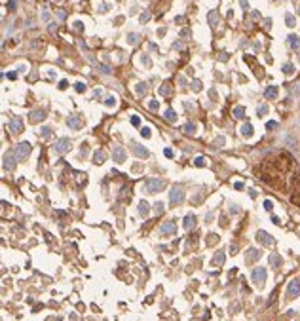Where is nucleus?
I'll return each instance as SVG.
<instances>
[{"mask_svg":"<svg viewBox=\"0 0 300 321\" xmlns=\"http://www.w3.org/2000/svg\"><path fill=\"white\" fill-rule=\"evenodd\" d=\"M6 8H10V10H13V8H15V0H10V2L6 4Z\"/></svg>","mask_w":300,"mask_h":321,"instance_id":"nucleus-43","label":"nucleus"},{"mask_svg":"<svg viewBox=\"0 0 300 321\" xmlns=\"http://www.w3.org/2000/svg\"><path fill=\"white\" fill-rule=\"evenodd\" d=\"M298 13H300V10H298Z\"/></svg>","mask_w":300,"mask_h":321,"instance_id":"nucleus-48","label":"nucleus"},{"mask_svg":"<svg viewBox=\"0 0 300 321\" xmlns=\"http://www.w3.org/2000/svg\"><path fill=\"white\" fill-rule=\"evenodd\" d=\"M266 127H268V129H274V127H277V122H268Z\"/></svg>","mask_w":300,"mask_h":321,"instance_id":"nucleus-41","label":"nucleus"},{"mask_svg":"<svg viewBox=\"0 0 300 321\" xmlns=\"http://www.w3.org/2000/svg\"><path fill=\"white\" fill-rule=\"evenodd\" d=\"M196 165L203 167V165H205V158H201V156H199V158H196Z\"/></svg>","mask_w":300,"mask_h":321,"instance_id":"nucleus-32","label":"nucleus"},{"mask_svg":"<svg viewBox=\"0 0 300 321\" xmlns=\"http://www.w3.org/2000/svg\"><path fill=\"white\" fill-rule=\"evenodd\" d=\"M224 260H226V255H224V251H218L217 255L213 256V266H218V264H224Z\"/></svg>","mask_w":300,"mask_h":321,"instance_id":"nucleus-16","label":"nucleus"},{"mask_svg":"<svg viewBox=\"0 0 300 321\" xmlns=\"http://www.w3.org/2000/svg\"><path fill=\"white\" fill-rule=\"evenodd\" d=\"M105 160H106V152H105V150H97V152L93 154V162H95V163H103Z\"/></svg>","mask_w":300,"mask_h":321,"instance_id":"nucleus-18","label":"nucleus"},{"mask_svg":"<svg viewBox=\"0 0 300 321\" xmlns=\"http://www.w3.org/2000/svg\"><path fill=\"white\" fill-rule=\"evenodd\" d=\"M127 40H129L131 44H135V42H137V34H129V36H127Z\"/></svg>","mask_w":300,"mask_h":321,"instance_id":"nucleus-39","label":"nucleus"},{"mask_svg":"<svg viewBox=\"0 0 300 321\" xmlns=\"http://www.w3.org/2000/svg\"><path fill=\"white\" fill-rule=\"evenodd\" d=\"M264 209H266V211H272V209H274V203H272L270 200H266V202H264Z\"/></svg>","mask_w":300,"mask_h":321,"instance_id":"nucleus-33","label":"nucleus"},{"mask_svg":"<svg viewBox=\"0 0 300 321\" xmlns=\"http://www.w3.org/2000/svg\"><path fill=\"white\" fill-rule=\"evenodd\" d=\"M169 202L173 203V205H181L182 202H184V190H182V186H173L169 192Z\"/></svg>","mask_w":300,"mask_h":321,"instance_id":"nucleus-3","label":"nucleus"},{"mask_svg":"<svg viewBox=\"0 0 300 321\" xmlns=\"http://www.w3.org/2000/svg\"><path fill=\"white\" fill-rule=\"evenodd\" d=\"M257 239H258V243H262V245H266V247H272L274 245V238H272L268 232H264V230H258L257 232Z\"/></svg>","mask_w":300,"mask_h":321,"instance_id":"nucleus-6","label":"nucleus"},{"mask_svg":"<svg viewBox=\"0 0 300 321\" xmlns=\"http://www.w3.org/2000/svg\"><path fill=\"white\" fill-rule=\"evenodd\" d=\"M194 226H196V217L194 215H186L184 217V228H186V230H192Z\"/></svg>","mask_w":300,"mask_h":321,"instance_id":"nucleus-17","label":"nucleus"},{"mask_svg":"<svg viewBox=\"0 0 300 321\" xmlns=\"http://www.w3.org/2000/svg\"><path fill=\"white\" fill-rule=\"evenodd\" d=\"M44 118H46V116H44V110H34L33 114H30V122H42Z\"/></svg>","mask_w":300,"mask_h":321,"instance_id":"nucleus-19","label":"nucleus"},{"mask_svg":"<svg viewBox=\"0 0 300 321\" xmlns=\"http://www.w3.org/2000/svg\"><path fill=\"white\" fill-rule=\"evenodd\" d=\"M10 131H11L13 135L21 133V131H23V120L17 118V116H15V118H11V120H10Z\"/></svg>","mask_w":300,"mask_h":321,"instance_id":"nucleus-10","label":"nucleus"},{"mask_svg":"<svg viewBox=\"0 0 300 321\" xmlns=\"http://www.w3.org/2000/svg\"><path fill=\"white\" fill-rule=\"evenodd\" d=\"M57 2H61V0H57Z\"/></svg>","mask_w":300,"mask_h":321,"instance_id":"nucleus-47","label":"nucleus"},{"mask_svg":"<svg viewBox=\"0 0 300 321\" xmlns=\"http://www.w3.org/2000/svg\"><path fill=\"white\" fill-rule=\"evenodd\" d=\"M139 213H141L143 217H146V215L150 213V207H148V203H146V202H141V203H139Z\"/></svg>","mask_w":300,"mask_h":321,"instance_id":"nucleus-23","label":"nucleus"},{"mask_svg":"<svg viewBox=\"0 0 300 321\" xmlns=\"http://www.w3.org/2000/svg\"><path fill=\"white\" fill-rule=\"evenodd\" d=\"M266 268H262V266H257V268H253L251 270V279H253V283H257L258 287H262L264 283H266Z\"/></svg>","mask_w":300,"mask_h":321,"instance_id":"nucleus-2","label":"nucleus"},{"mask_svg":"<svg viewBox=\"0 0 300 321\" xmlns=\"http://www.w3.org/2000/svg\"><path fill=\"white\" fill-rule=\"evenodd\" d=\"M105 103H106V107H112V105H116V99L114 97H106Z\"/></svg>","mask_w":300,"mask_h":321,"instance_id":"nucleus-36","label":"nucleus"},{"mask_svg":"<svg viewBox=\"0 0 300 321\" xmlns=\"http://www.w3.org/2000/svg\"><path fill=\"white\" fill-rule=\"evenodd\" d=\"M169 91H171L169 89V84H163V87L160 89V93H162V95H169Z\"/></svg>","mask_w":300,"mask_h":321,"instance_id":"nucleus-29","label":"nucleus"},{"mask_svg":"<svg viewBox=\"0 0 300 321\" xmlns=\"http://www.w3.org/2000/svg\"><path fill=\"white\" fill-rule=\"evenodd\" d=\"M15 152H8V154H4V169L11 171L15 167V158H13Z\"/></svg>","mask_w":300,"mask_h":321,"instance_id":"nucleus-11","label":"nucleus"},{"mask_svg":"<svg viewBox=\"0 0 300 321\" xmlns=\"http://www.w3.org/2000/svg\"><path fill=\"white\" fill-rule=\"evenodd\" d=\"M131 124H133V126H139V124H141V120H139L137 116H133V118H131Z\"/></svg>","mask_w":300,"mask_h":321,"instance_id":"nucleus-42","label":"nucleus"},{"mask_svg":"<svg viewBox=\"0 0 300 321\" xmlns=\"http://www.w3.org/2000/svg\"><path fill=\"white\" fill-rule=\"evenodd\" d=\"M175 118H177V114H175L171 108H169V110H165V120H167V122H175Z\"/></svg>","mask_w":300,"mask_h":321,"instance_id":"nucleus-25","label":"nucleus"},{"mask_svg":"<svg viewBox=\"0 0 300 321\" xmlns=\"http://www.w3.org/2000/svg\"><path fill=\"white\" fill-rule=\"evenodd\" d=\"M241 135L243 137H251V135H253V126H251V124H243L241 126Z\"/></svg>","mask_w":300,"mask_h":321,"instance_id":"nucleus-22","label":"nucleus"},{"mask_svg":"<svg viewBox=\"0 0 300 321\" xmlns=\"http://www.w3.org/2000/svg\"><path fill=\"white\" fill-rule=\"evenodd\" d=\"M268 112V107L266 105H262V107H258V116H264Z\"/></svg>","mask_w":300,"mask_h":321,"instance_id":"nucleus-35","label":"nucleus"},{"mask_svg":"<svg viewBox=\"0 0 300 321\" xmlns=\"http://www.w3.org/2000/svg\"><path fill=\"white\" fill-rule=\"evenodd\" d=\"M285 19H287V25H289V27H294V17H293V15L287 13V17H285Z\"/></svg>","mask_w":300,"mask_h":321,"instance_id":"nucleus-34","label":"nucleus"},{"mask_svg":"<svg viewBox=\"0 0 300 321\" xmlns=\"http://www.w3.org/2000/svg\"><path fill=\"white\" fill-rule=\"evenodd\" d=\"M283 72H285V74H293V72H294V67L291 65V63H287V65H283Z\"/></svg>","mask_w":300,"mask_h":321,"instance_id":"nucleus-27","label":"nucleus"},{"mask_svg":"<svg viewBox=\"0 0 300 321\" xmlns=\"http://www.w3.org/2000/svg\"><path fill=\"white\" fill-rule=\"evenodd\" d=\"M129 148H131V152H133V154L139 156V158H146V156H148V150H146L145 146H141V144H137L135 141L129 143Z\"/></svg>","mask_w":300,"mask_h":321,"instance_id":"nucleus-9","label":"nucleus"},{"mask_svg":"<svg viewBox=\"0 0 300 321\" xmlns=\"http://www.w3.org/2000/svg\"><path fill=\"white\" fill-rule=\"evenodd\" d=\"M298 295H300V279H293L289 283V287H287V296L289 298H296Z\"/></svg>","mask_w":300,"mask_h":321,"instance_id":"nucleus-7","label":"nucleus"},{"mask_svg":"<svg viewBox=\"0 0 300 321\" xmlns=\"http://www.w3.org/2000/svg\"><path fill=\"white\" fill-rule=\"evenodd\" d=\"M50 131H51L50 127H44V129L40 131V135H42V137H48V135H50Z\"/></svg>","mask_w":300,"mask_h":321,"instance_id":"nucleus-37","label":"nucleus"},{"mask_svg":"<svg viewBox=\"0 0 300 321\" xmlns=\"http://www.w3.org/2000/svg\"><path fill=\"white\" fill-rule=\"evenodd\" d=\"M30 154V144L29 143H19L17 146H15V158L21 162V160H27Z\"/></svg>","mask_w":300,"mask_h":321,"instance_id":"nucleus-4","label":"nucleus"},{"mask_svg":"<svg viewBox=\"0 0 300 321\" xmlns=\"http://www.w3.org/2000/svg\"><path fill=\"white\" fill-rule=\"evenodd\" d=\"M262 256V253L258 249H247V255H245V260L247 262H255V260H258Z\"/></svg>","mask_w":300,"mask_h":321,"instance_id":"nucleus-13","label":"nucleus"},{"mask_svg":"<svg viewBox=\"0 0 300 321\" xmlns=\"http://www.w3.org/2000/svg\"><path fill=\"white\" fill-rule=\"evenodd\" d=\"M289 46L293 48V50H298V48H300V38L294 36V34H291L289 36Z\"/></svg>","mask_w":300,"mask_h":321,"instance_id":"nucleus-21","label":"nucleus"},{"mask_svg":"<svg viewBox=\"0 0 300 321\" xmlns=\"http://www.w3.org/2000/svg\"><path fill=\"white\" fill-rule=\"evenodd\" d=\"M281 262H283V260H281V256H279V255H270L272 268H279V266H281Z\"/></svg>","mask_w":300,"mask_h":321,"instance_id":"nucleus-20","label":"nucleus"},{"mask_svg":"<svg viewBox=\"0 0 300 321\" xmlns=\"http://www.w3.org/2000/svg\"><path fill=\"white\" fill-rule=\"evenodd\" d=\"M143 91H146V86H145V84H139V87H137V93H143Z\"/></svg>","mask_w":300,"mask_h":321,"instance_id":"nucleus-40","label":"nucleus"},{"mask_svg":"<svg viewBox=\"0 0 300 321\" xmlns=\"http://www.w3.org/2000/svg\"><path fill=\"white\" fill-rule=\"evenodd\" d=\"M141 135H143V137H150V127L145 126V127L141 129Z\"/></svg>","mask_w":300,"mask_h":321,"instance_id":"nucleus-30","label":"nucleus"},{"mask_svg":"<svg viewBox=\"0 0 300 321\" xmlns=\"http://www.w3.org/2000/svg\"><path fill=\"white\" fill-rule=\"evenodd\" d=\"M234 116H235V118H243V116H245V108H243V107H235L234 108Z\"/></svg>","mask_w":300,"mask_h":321,"instance_id":"nucleus-24","label":"nucleus"},{"mask_svg":"<svg viewBox=\"0 0 300 321\" xmlns=\"http://www.w3.org/2000/svg\"><path fill=\"white\" fill-rule=\"evenodd\" d=\"M175 232H177V224H175V220H165V222L160 226V234H162V236H173Z\"/></svg>","mask_w":300,"mask_h":321,"instance_id":"nucleus-5","label":"nucleus"},{"mask_svg":"<svg viewBox=\"0 0 300 321\" xmlns=\"http://www.w3.org/2000/svg\"><path fill=\"white\" fill-rule=\"evenodd\" d=\"M53 150L57 152V154H65V152H69L70 150V141H69V139H59V141L53 144Z\"/></svg>","mask_w":300,"mask_h":321,"instance_id":"nucleus-8","label":"nucleus"},{"mask_svg":"<svg viewBox=\"0 0 300 321\" xmlns=\"http://www.w3.org/2000/svg\"><path fill=\"white\" fill-rule=\"evenodd\" d=\"M230 213H239V207H238V205H232V209H230Z\"/></svg>","mask_w":300,"mask_h":321,"instance_id":"nucleus-46","label":"nucleus"},{"mask_svg":"<svg viewBox=\"0 0 300 321\" xmlns=\"http://www.w3.org/2000/svg\"><path fill=\"white\" fill-rule=\"evenodd\" d=\"M67 126H69L70 129H78V127H82V120H80L78 116H69V118H67Z\"/></svg>","mask_w":300,"mask_h":321,"instance_id":"nucleus-14","label":"nucleus"},{"mask_svg":"<svg viewBox=\"0 0 300 321\" xmlns=\"http://www.w3.org/2000/svg\"><path fill=\"white\" fill-rule=\"evenodd\" d=\"M184 133H188V135L196 133V126H194V124H186V126H184Z\"/></svg>","mask_w":300,"mask_h":321,"instance_id":"nucleus-26","label":"nucleus"},{"mask_svg":"<svg viewBox=\"0 0 300 321\" xmlns=\"http://www.w3.org/2000/svg\"><path fill=\"white\" fill-rule=\"evenodd\" d=\"M215 241H217V236H215V234H211V236H209V243H211V245H213Z\"/></svg>","mask_w":300,"mask_h":321,"instance_id":"nucleus-44","label":"nucleus"},{"mask_svg":"<svg viewBox=\"0 0 300 321\" xmlns=\"http://www.w3.org/2000/svg\"><path fill=\"white\" fill-rule=\"evenodd\" d=\"M148 107H150V110H158V107H160V105H158V101H152Z\"/></svg>","mask_w":300,"mask_h":321,"instance_id":"nucleus-38","label":"nucleus"},{"mask_svg":"<svg viewBox=\"0 0 300 321\" xmlns=\"http://www.w3.org/2000/svg\"><path fill=\"white\" fill-rule=\"evenodd\" d=\"M76 91H78V93H82V91H86V84L78 82V84H76Z\"/></svg>","mask_w":300,"mask_h":321,"instance_id":"nucleus-31","label":"nucleus"},{"mask_svg":"<svg viewBox=\"0 0 300 321\" xmlns=\"http://www.w3.org/2000/svg\"><path fill=\"white\" fill-rule=\"evenodd\" d=\"M264 95H266V99H275L277 97V86H268L264 89Z\"/></svg>","mask_w":300,"mask_h":321,"instance_id":"nucleus-15","label":"nucleus"},{"mask_svg":"<svg viewBox=\"0 0 300 321\" xmlns=\"http://www.w3.org/2000/svg\"><path fill=\"white\" fill-rule=\"evenodd\" d=\"M112 156H114V162L116 163H123V162H126V150H123L122 146H114Z\"/></svg>","mask_w":300,"mask_h":321,"instance_id":"nucleus-12","label":"nucleus"},{"mask_svg":"<svg viewBox=\"0 0 300 321\" xmlns=\"http://www.w3.org/2000/svg\"><path fill=\"white\" fill-rule=\"evenodd\" d=\"M165 156H167V158H171V156H173V150H171V148H165Z\"/></svg>","mask_w":300,"mask_h":321,"instance_id":"nucleus-45","label":"nucleus"},{"mask_svg":"<svg viewBox=\"0 0 300 321\" xmlns=\"http://www.w3.org/2000/svg\"><path fill=\"white\" fill-rule=\"evenodd\" d=\"M154 211H156V213H158V215H162V213H163V203H162V202L154 203Z\"/></svg>","mask_w":300,"mask_h":321,"instance_id":"nucleus-28","label":"nucleus"},{"mask_svg":"<svg viewBox=\"0 0 300 321\" xmlns=\"http://www.w3.org/2000/svg\"><path fill=\"white\" fill-rule=\"evenodd\" d=\"M165 188V180L163 179H146L145 180V190L148 194H156V192Z\"/></svg>","mask_w":300,"mask_h":321,"instance_id":"nucleus-1","label":"nucleus"}]
</instances>
